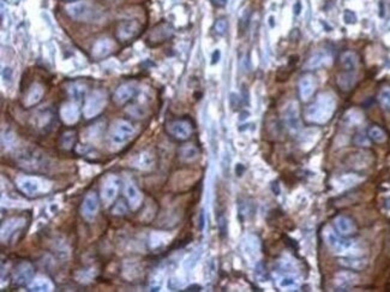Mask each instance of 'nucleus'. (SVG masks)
<instances>
[{
	"label": "nucleus",
	"mask_w": 390,
	"mask_h": 292,
	"mask_svg": "<svg viewBox=\"0 0 390 292\" xmlns=\"http://www.w3.org/2000/svg\"><path fill=\"white\" fill-rule=\"evenodd\" d=\"M18 166L25 172L46 173L50 167V161L47 155L36 148H24L15 155Z\"/></svg>",
	"instance_id": "1"
},
{
	"label": "nucleus",
	"mask_w": 390,
	"mask_h": 292,
	"mask_svg": "<svg viewBox=\"0 0 390 292\" xmlns=\"http://www.w3.org/2000/svg\"><path fill=\"white\" fill-rule=\"evenodd\" d=\"M336 103L331 94L323 93L317 98L315 103L306 110V120L313 124H324L329 122L335 112Z\"/></svg>",
	"instance_id": "2"
},
{
	"label": "nucleus",
	"mask_w": 390,
	"mask_h": 292,
	"mask_svg": "<svg viewBox=\"0 0 390 292\" xmlns=\"http://www.w3.org/2000/svg\"><path fill=\"white\" fill-rule=\"evenodd\" d=\"M65 12L71 20L77 22H93L99 17V11L89 2L70 3L65 6Z\"/></svg>",
	"instance_id": "3"
},
{
	"label": "nucleus",
	"mask_w": 390,
	"mask_h": 292,
	"mask_svg": "<svg viewBox=\"0 0 390 292\" xmlns=\"http://www.w3.org/2000/svg\"><path fill=\"white\" fill-rule=\"evenodd\" d=\"M323 237H324L325 243L330 248L332 252L339 254V255H348L357 256L354 254V243L351 239H345L340 234H338L331 227H325L323 231Z\"/></svg>",
	"instance_id": "4"
},
{
	"label": "nucleus",
	"mask_w": 390,
	"mask_h": 292,
	"mask_svg": "<svg viewBox=\"0 0 390 292\" xmlns=\"http://www.w3.org/2000/svg\"><path fill=\"white\" fill-rule=\"evenodd\" d=\"M135 128L128 120L119 119L110 126L109 130V142L116 147H123L134 137Z\"/></svg>",
	"instance_id": "5"
},
{
	"label": "nucleus",
	"mask_w": 390,
	"mask_h": 292,
	"mask_svg": "<svg viewBox=\"0 0 390 292\" xmlns=\"http://www.w3.org/2000/svg\"><path fill=\"white\" fill-rule=\"evenodd\" d=\"M107 105V94L102 89H96L85 98L83 106V116L87 119L97 117Z\"/></svg>",
	"instance_id": "6"
},
{
	"label": "nucleus",
	"mask_w": 390,
	"mask_h": 292,
	"mask_svg": "<svg viewBox=\"0 0 390 292\" xmlns=\"http://www.w3.org/2000/svg\"><path fill=\"white\" fill-rule=\"evenodd\" d=\"M142 25L138 21L136 20H126L120 22L118 27H117V39L122 42H128V41L134 40L141 34Z\"/></svg>",
	"instance_id": "7"
},
{
	"label": "nucleus",
	"mask_w": 390,
	"mask_h": 292,
	"mask_svg": "<svg viewBox=\"0 0 390 292\" xmlns=\"http://www.w3.org/2000/svg\"><path fill=\"white\" fill-rule=\"evenodd\" d=\"M120 189V179L114 174L106 177L101 185V200L106 206L112 205L118 196Z\"/></svg>",
	"instance_id": "8"
},
{
	"label": "nucleus",
	"mask_w": 390,
	"mask_h": 292,
	"mask_svg": "<svg viewBox=\"0 0 390 292\" xmlns=\"http://www.w3.org/2000/svg\"><path fill=\"white\" fill-rule=\"evenodd\" d=\"M99 208H100V202L96 193L94 191L88 192L87 195L84 196L83 202H82V207H81V214L84 220L89 221V223L90 221H94L97 213H99Z\"/></svg>",
	"instance_id": "9"
},
{
	"label": "nucleus",
	"mask_w": 390,
	"mask_h": 292,
	"mask_svg": "<svg viewBox=\"0 0 390 292\" xmlns=\"http://www.w3.org/2000/svg\"><path fill=\"white\" fill-rule=\"evenodd\" d=\"M168 132L172 135L174 138L179 139V141H185L190 138L192 135V125L191 123L185 119H177L168 124L167 126Z\"/></svg>",
	"instance_id": "10"
},
{
	"label": "nucleus",
	"mask_w": 390,
	"mask_h": 292,
	"mask_svg": "<svg viewBox=\"0 0 390 292\" xmlns=\"http://www.w3.org/2000/svg\"><path fill=\"white\" fill-rule=\"evenodd\" d=\"M173 35V27L170 23L162 22V23L157 24L156 27L153 28V30L150 31L148 36V41L150 42L151 46L160 45V43L164 42L170 39Z\"/></svg>",
	"instance_id": "11"
},
{
	"label": "nucleus",
	"mask_w": 390,
	"mask_h": 292,
	"mask_svg": "<svg viewBox=\"0 0 390 292\" xmlns=\"http://www.w3.org/2000/svg\"><path fill=\"white\" fill-rule=\"evenodd\" d=\"M284 119L285 124H286V126L291 131H299L301 128V122L299 116V109H298L297 103H290L285 107Z\"/></svg>",
	"instance_id": "12"
},
{
	"label": "nucleus",
	"mask_w": 390,
	"mask_h": 292,
	"mask_svg": "<svg viewBox=\"0 0 390 292\" xmlns=\"http://www.w3.org/2000/svg\"><path fill=\"white\" fill-rule=\"evenodd\" d=\"M34 280V268L30 263L23 262L17 267L14 275V284L16 286H28Z\"/></svg>",
	"instance_id": "13"
},
{
	"label": "nucleus",
	"mask_w": 390,
	"mask_h": 292,
	"mask_svg": "<svg viewBox=\"0 0 390 292\" xmlns=\"http://www.w3.org/2000/svg\"><path fill=\"white\" fill-rule=\"evenodd\" d=\"M25 219L17 217V218H10L8 220H5L2 225V240L3 242H9L12 237L15 236V233H17L22 227L24 226Z\"/></svg>",
	"instance_id": "14"
},
{
	"label": "nucleus",
	"mask_w": 390,
	"mask_h": 292,
	"mask_svg": "<svg viewBox=\"0 0 390 292\" xmlns=\"http://www.w3.org/2000/svg\"><path fill=\"white\" fill-rule=\"evenodd\" d=\"M17 188L25 195L34 196L42 191V182L34 177H20L17 179Z\"/></svg>",
	"instance_id": "15"
},
{
	"label": "nucleus",
	"mask_w": 390,
	"mask_h": 292,
	"mask_svg": "<svg viewBox=\"0 0 390 292\" xmlns=\"http://www.w3.org/2000/svg\"><path fill=\"white\" fill-rule=\"evenodd\" d=\"M60 118L65 125H74L79 119V107L74 101H68V103L62 105L60 109Z\"/></svg>",
	"instance_id": "16"
},
{
	"label": "nucleus",
	"mask_w": 390,
	"mask_h": 292,
	"mask_svg": "<svg viewBox=\"0 0 390 292\" xmlns=\"http://www.w3.org/2000/svg\"><path fill=\"white\" fill-rule=\"evenodd\" d=\"M124 193H125V198L128 200L130 208H131L132 211H136V209L141 207L142 193L137 186H136L135 183L128 180V182L124 184Z\"/></svg>",
	"instance_id": "17"
},
{
	"label": "nucleus",
	"mask_w": 390,
	"mask_h": 292,
	"mask_svg": "<svg viewBox=\"0 0 390 292\" xmlns=\"http://www.w3.org/2000/svg\"><path fill=\"white\" fill-rule=\"evenodd\" d=\"M114 43L109 39H100L94 43L93 48H91V56L94 59L100 60L108 57L113 52Z\"/></svg>",
	"instance_id": "18"
},
{
	"label": "nucleus",
	"mask_w": 390,
	"mask_h": 292,
	"mask_svg": "<svg viewBox=\"0 0 390 292\" xmlns=\"http://www.w3.org/2000/svg\"><path fill=\"white\" fill-rule=\"evenodd\" d=\"M43 94H45V89H43V87L40 83L31 84L24 95L23 105L25 107L35 106V105H37L42 100Z\"/></svg>",
	"instance_id": "19"
},
{
	"label": "nucleus",
	"mask_w": 390,
	"mask_h": 292,
	"mask_svg": "<svg viewBox=\"0 0 390 292\" xmlns=\"http://www.w3.org/2000/svg\"><path fill=\"white\" fill-rule=\"evenodd\" d=\"M135 95H136L135 85L131 83H125L120 85L118 89L114 91L113 100L117 105H120V106H122V105L129 103Z\"/></svg>",
	"instance_id": "20"
},
{
	"label": "nucleus",
	"mask_w": 390,
	"mask_h": 292,
	"mask_svg": "<svg viewBox=\"0 0 390 292\" xmlns=\"http://www.w3.org/2000/svg\"><path fill=\"white\" fill-rule=\"evenodd\" d=\"M334 281L336 284V286L341 290H346V288H350L354 285L358 284L359 281V277L357 274H354L353 272L350 271H341L339 273H336Z\"/></svg>",
	"instance_id": "21"
},
{
	"label": "nucleus",
	"mask_w": 390,
	"mask_h": 292,
	"mask_svg": "<svg viewBox=\"0 0 390 292\" xmlns=\"http://www.w3.org/2000/svg\"><path fill=\"white\" fill-rule=\"evenodd\" d=\"M299 96L303 101H307L311 99V96L315 93V88H316V82L315 78L312 76L306 75L304 77L300 78L299 81Z\"/></svg>",
	"instance_id": "22"
},
{
	"label": "nucleus",
	"mask_w": 390,
	"mask_h": 292,
	"mask_svg": "<svg viewBox=\"0 0 390 292\" xmlns=\"http://www.w3.org/2000/svg\"><path fill=\"white\" fill-rule=\"evenodd\" d=\"M334 225L336 231L341 234V236H350V234L356 232V225L348 217L345 215H339L334 219Z\"/></svg>",
	"instance_id": "23"
},
{
	"label": "nucleus",
	"mask_w": 390,
	"mask_h": 292,
	"mask_svg": "<svg viewBox=\"0 0 390 292\" xmlns=\"http://www.w3.org/2000/svg\"><path fill=\"white\" fill-rule=\"evenodd\" d=\"M330 63V56L326 52H317L310 57L309 60L305 63L304 68L306 70H316L323 66L328 65Z\"/></svg>",
	"instance_id": "24"
},
{
	"label": "nucleus",
	"mask_w": 390,
	"mask_h": 292,
	"mask_svg": "<svg viewBox=\"0 0 390 292\" xmlns=\"http://www.w3.org/2000/svg\"><path fill=\"white\" fill-rule=\"evenodd\" d=\"M155 165V157L150 152L144 151L142 153H139L134 160V167L142 171H148L153 169Z\"/></svg>",
	"instance_id": "25"
},
{
	"label": "nucleus",
	"mask_w": 390,
	"mask_h": 292,
	"mask_svg": "<svg viewBox=\"0 0 390 292\" xmlns=\"http://www.w3.org/2000/svg\"><path fill=\"white\" fill-rule=\"evenodd\" d=\"M341 266H344L345 268L353 269V271H361L367 266V260L359 258V256H348V258L341 259L339 261Z\"/></svg>",
	"instance_id": "26"
},
{
	"label": "nucleus",
	"mask_w": 390,
	"mask_h": 292,
	"mask_svg": "<svg viewBox=\"0 0 390 292\" xmlns=\"http://www.w3.org/2000/svg\"><path fill=\"white\" fill-rule=\"evenodd\" d=\"M66 90H68L69 96L71 98V99H74L75 101H79L85 96L87 87H85V84L81 83V82H72V83L68 84Z\"/></svg>",
	"instance_id": "27"
},
{
	"label": "nucleus",
	"mask_w": 390,
	"mask_h": 292,
	"mask_svg": "<svg viewBox=\"0 0 390 292\" xmlns=\"http://www.w3.org/2000/svg\"><path fill=\"white\" fill-rule=\"evenodd\" d=\"M198 149L193 144H185L180 148L179 157L184 163H192L198 158Z\"/></svg>",
	"instance_id": "28"
},
{
	"label": "nucleus",
	"mask_w": 390,
	"mask_h": 292,
	"mask_svg": "<svg viewBox=\"0 0 390 292\" xmlns=\"http://www.w3.org/2000/svg\"><path fill=\"white\" fill-rule=\"evenodd\" d=\"M360 180L361 178L359 176H357V174H344V176L339 177V178L335 180V185L338 186L339 189H347L356 185Z\"/></svg>",
	"instance_id": "29"
},
{
	"label": "nucleus",
	"mask_w": 390,
	"mask_h": 292,
	"mask_svg": "<svg viewBox=\"0 0 390 292\" xmlns=\"http://www.w3.org/2000/svg\"><path fill=\"white\" fill-rule=\"evenodd\" d=\"M341 64L346 71L353 72L358 66V57L353 52H346L341 56Z\"/></svg>",
	"instance_id": "30"
},
{
	"label": "nucleus",
	"mask_w": 390,
	"mask_h": 292,
	"mask_svg": "<svg viewBox=\"0 0 390 292\" xmlns=\"http://www.w3.org/2000/svg\"><path fill=\"white\" fill-rule=\"evenodd\" d=\"M354 83H356V75L353 72L347 71L346 74H342L338 77V84L344 90H350Z\"/></svg>",
	"instance_id": "31"
},
{
	"label": "nucleus",
	"mask_w": 390,
	"mask_h": 292,
	"mask_svg": "<svg viewBox=\"0 0 390 292\" xmlns=\"http://www.w3.org/2000/svg\"><path fill=\"white\" fill-rule=\"evenodd\" d=\"M53 285L52 282L47 279H36L30 284L29 291H37V292H45V291H52Z\"/></svg>",
	"instance_id": "32"
},
{
	"label": "nucleus",
	"mask_w": 390,
	"mask_h": 292,
	"mask_svg": "<svg viewBox=\"0 0 390 292\" xmlns=\"http://www.w3.org/2000/svg\"><path fill=\"white\" fill-rule=\"evenodd\" d=\"M75 142H76V132L72 131V130H70V131L64 132V134L62 135V137H60V147L66 149V151H69V149L74 147Z\"/></svg>",
	"instance_id": "33"
},
{
	"label": "nucleus",
	"mask_w": 390,
	"mask_h": 292,
	"mask_svg": "<svg viewBox=\"0 0 390 292\" xmlns=\"http://www.w3.org/2000/svg\"><path fill=\"white\" fill-rule=\"evenodd\" d=\"M369 137L372 139V141L377 142V143H383V142H385L386 135L378 126H372V128L369 130Z\"/></svg>",
	"instance_id": "34"
},
{
	"label": "nucleus",
	"mask_w": 390,
	"mask_h": 292,
	"mask_svg": "<svg viewBox=\"0 0 390 292\" xmlns=\"http://www.w3.org/2000/svg\"><path fill=\"white\" fill-rule=\"evenodd\" d=\"M379 103L386 110H390V88H384L379 93Z\"/></svg>",
	"instance_id": "35"
},
{
	"label": "nucleus",
	"mask_w": 390,
	"mask_h": 292,
	"mask_svg": "<svg viewBox=\"0 0 390 292\" xmlns=\"http://www.w3.org/2000/svg\"><path fill=\"white\" fill-rule=\"evenodd\" d=\"M227 29H228V23H227L226 20L221 18V20H217L216 22H215L214 30L217 35H225L226 34Z\"/></svg>",
	"instance_id": "36"
},
{
	"label": "nucleus",
	"mask_w": 390,
	"mask_h": 292,
	"mask_svg": "<svg viewBox=\"0 0 390 292\" xmlns=\"http://www.w3.org/2000/svg\"><path fill=\"white\" fill-rule=\"evenodd\" d=\"M297 284H298V281L294 278L285 277L284 279H281L280 287H282V288H293V287L297 286Z\"/></svg>",
	"instance_id": "37"
},
{
	"label": "nucleus",
	"mask_w": 390,
	"mask_h": 292,
	"mask_svg": "<svg viewBox=\"0 0 390 292\" xmlns=\"http://www.w3.org/2000/svg\"><path fill=\"white\" fill-rule=\"evenodd\" d=\"M354 113H356V111H350V112L347 113V116H346V119L348 120V122H351L352 124H358L361 122V119H363V116H361L360 112H358L356 114V117H354Z\"/></svg>",
	"instance_id": "38"
},
{
	"label": "nucleus",
	"mask_w": 390,
	"mask_h": 292,
	"mask_svg": "<svg viewBox=\"0 0 390 292\" xmlns=\"http://www.w3.org/2000/svg\"><path fill=\"white\" fill-rule=\"evenodd\" d=\"M344 18H345V21L347 22V23H354V22L357 21L356 15H354L353 12L350 11V10H346V11H345Z\"/></svg>",
	"instance_id": "39"
},
{
	"label": "nucleus",
	"mask_w": 390,
	"mask_h": 292,
	"mask_svg": "<svg viewBox=\"0 0 390 292\" xmlns=\"http://www.w3.org/2000/svg\"><path fill=\"white\" fill-rule=\"evenodd\" d=\"M356 143L358 145H369V141H367V138L365 137V136L358 135L357 138H356Z\"/></svg>",
	"instance_id": "40"
},
{
	"label": "nucleus",
	"mask_w": 390,
	"mask_h": 292,
	"mask_svg": "<svg viewBox=\"0 0 390 292\" xmlns=\"http://www.w3.org/2000/svg\"><path fill=\"white\" fill-rule=\"evenodd\" d=\"M212 4H214L215 6H217V8H224L225 5L227 4L228 0H211Z\"/></svg>",
	"instance_id": "41"
},
{
	"label": "nucleus",
	"mask_w": 390,
	"mask_h": 292,
	"mask_svg": "<svg viewBox=\"0 0 390 292\" xmlns=\"http://www.w3.org/2000/svg\"><path fill=\"white\" fill-rule=\"evenodd\" d=\"M204 212H201V214H199V228L201 230H203V227H204Z\"/></svg>",
	"instance_id": "42"
},
{
	"label": "nucleus",
	"mask_w": 390,
	"mask_h": 292,
	"mask_svg": "<svg viewBox=\"0 0 390 292\" xmlns=\"http://www.w3.org/2000/svg\"><path fill=\"white\" fill-rule=\"evenodd\" d=\"M218 59H220V52H218V51H215L214 55H212V64H215V63L218 62Z\"/></svg>",
	"instance_id": "43"
},
{
	"label": "nucleus",
	"mask_w": 390,
	"mask_h": 292,
	"mask_svg": "<svg viewBox=\"0 0 390 292\" xmlns=\"http://www.w3.org/2000/svg\"><path fill=\"white\" fill-rule=\"evenodd\" d=\"M201 288L202 287L199 285H191V286L186 288V291H201Z\"/></svg>",
	"instance_id": "44"
},
{
	"label": "nucleus",
	"mask_w": 390,
	"mask_h": 292,
	"mask_svg": "<svg viewBox=\"0 0 390 292\" xmlns=\"http://www.w3.org/2000/svg\"><path fill=\"white\" fill-rule=\"evenodd\" d=\"M300 10H301V4L299 2L297 3L296 6H294V14L296 15H299L300 14Z\"/></svg>",
	"instance_id": "45"
},
{
	"label": "nucleus",
	"mask_w": 390,
	"mask_h": 292,
	"mask_svg": "<svg viewBox=\"0 0 390 292\" xmlns=\"http://www.w3.org/2000/svg\"><path fill=\"white\" fill-rule=\"evenodd\" d=\"M384 208H385L388 212H390V196H389V198H386V199H385V201H384Z\"/></svg>",
	"instance_id": "46"
}]
</instances>
